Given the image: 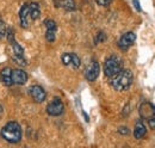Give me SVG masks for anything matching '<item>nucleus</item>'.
I'll return each mask as SVG.
<instances>
[{"label":"nucleus","mask_w":155,"mask_h":148,"mask_svg":"<svg viewBox=\"0 0 155 148\" xmlns=\"http://www.w3.org/2000/svg\"><path fill=\"white\" fill-rule=\"evenodd\" d=\"M99 73H100V66H99L98 61L92 60L85 68V78L88 81H94L99 76Z\"/></svg>","instance_id":"39448f33"},{"label":"nucleus","mask_w":155,"mask_h":148,"mask_svg":"<svg viewBox=\"0 0 155 148\" xmlns=\"http://www.w3.org/2000/svg\"><path fill=\"white\" fill-rule=\"evenodd\" d=\"M64 111V105L60 98H54L48 105H47V112L50 116H60Z\"/></svg>","instance_id":"423d86ee"},{"label":"nucleus","mask_w":155,"mask_h":148,"mask_svg":"<svg viewBox=\"0 0 155 148\" xmlns=\"http://www.w3.org/2000/svg\"><path fill=\"white\" fill-rule=\"evenodd\" d=\"M134 76L131 71L129 69H122L119 73L115 75L114 78H111V86L116 90V91H127L131 84H133Z\"/></svg>","instance_id":"f03ea898"},{"label":"nucleus","mask_w":155,"mask_h":148,"mask_svg":"<svg viewBox=\"0 0 155 148\" xmlns=\"http://www.w3.org/2000/svg\"><path fill=\"white\" fill-rule=\"evenodd\" d=\"M71 55H72V62H71V65L73 66V68H79V67H80V63H81L80 57H79L75 53H72Z\"/></svg>","instance_id":"dca6fc26"},{"label":"nucleus","mask_w":155,"mask_h":148,"mask_svg":"<svg viewBox=\"0 0 155 148\" xmlns=\"http://www.w3.org/2000/svg\"><path fill=\"white\" fill-rule=\"evenodd\" d=\"M105 39H106V35L103 31H100L97 34V36L94 38V42H96V44H98V43H103Z\"/></svg>","instance_id":"412c9836"},{"label":"nucleus","mask_w":155,"mask_h":148,"mask_svg":"<svg viewBox=\"0 0 155 148\" xmlns=\"http://www.w3.org/2000/svg\"><path fill=\"white\" fill-rule=\"evenodd\" d=\"M140 115L143 119H147L149 121L150 118H154L155 117V106L153 104L148 103V102H144L141 106H140Z\"/></svg>","instance_id":"9d476101"},{"label":"nucleus","mask_w":155,"mask_h":148,"mask_svg":"<svg viewBox=\"0 0 155 148\" xmlns=\"http://www.w3.org/2000/svg\"><path fill=\"white\" fill-rule=\"evenodd\" d=\"M28 74L23 69H12V84L24 85L28 81Z\"/></svg>","instance_id":"9b49d317"},{"label":"nucleus","mask_w":155,"mask_h":148,"mask_svg":"<svg viewBox=\"0 0 155 148\" xmlns=\"http://www.w3.org/2000/svg\"><path fill=\"white\" fill-rule=\"evenodd\" d=\"M6 38H7V41H8V43H10V44H12V43L16 41V39H15V31H13V29H12V28H8V29H7Z\"/></svg>","instance_id":"aec40b11"},{"label":"nucleus","mask_w":155,"mask_h":148,"mask_svg":"<svg viewBox=\"0 0 155 148\" xmlns=\"http://www.w3.org/2000/svg\"><path fill=\"white\" fill-rule=\"evenodd\" d=\"M12 49H13V60L20 65V66H26L28 62H26V59L24 57V49L23 47L20 45L17 41H15L12 44Z\"/></svg>","instance_id":"6e6552de"},{"label":"nucleus","mask_w":155,"mask_h":148,"mask_svg":"<svg viewBox=\"0 0 155 148\" xmlns=\"http://www.w3.org/2000/svg\"><path fill=\"white\" fill-rule=\"evenodd\" d=\"M118 133L122 134V135H128V134L130 133V130L128 129L127 127H119V128H118Z\"/></svg>","instance_id":"5701e85b"},{"label":"nucleus","mask_w":155,"mask_h":148,"mask_svg":"<svg viewBox=\"0 0 155 148\" xmlns=\"http://www.w3.org/2000/svg\"><path fill=\"white\" fill-rule=\"evenodd\" d=\"M148 124H149V127H150L152 129H155V117L154 118H150V119L148 121Z\"/></svg>","instance_id":"393cba45"},{"label":"nucleus","mask_w":155,"mask_h":148,"mask_svg":"<svg viewBox=\"0 0 155 148\" xmlns=\"http://www.w3.org/2000/svg\"><path fill=\"white\" fill-rule=\"evenodd\" d=\"M44 26H45L47 30H51V31L58 30V25H56L55 20H53V19H45L44 20Z\"/></svg>","instance_id":"2eb2a0df"},{"label":"nucleus","mask_w":155,"mask_h":148,"mask_svg":"<svg viewBox=\"0 0 155 148\" xmlns=\"http://www.w3.org/2000/svg\"><path fill=\"white\" fill-rule=\"evenodd\" d=\"M147 134V128H146V124L143 123L142 119H138L135 123V128H134V136L135 139L140 140V139H143Z\"/></svg>","instance_id":"ddd939ff"},{"label":"nucleus","mask_w":155,"mask_h":148,"mask_svg":"<svg viewBox=\"0 0 155 148\" xmlns=\"http://www.w3.org/2000/svg\"><path fill=\"white\" fill-rule=\"evenodd\" d=\"M136 41V35L133 31H129V32H125L123 36L119 38L118 41V47L119 49L122 50H128Z\"/></svg>","instance_id":"0eeeda50"},{"label":"nucleus","mask_w":155,"mask_h":148,"mask_svg":"<svg viewBox=\"0 0 155 148\" xmlns=\"http://www.w3.org/2000/svg\"><path fill=\"white\" fill-rule=\"evenodd\" d=\"M112 0H97V4L99 6H109Z\"/></svg>","instance_id":"4be33fe9"},{"label":"nucleus","mask_w":155,"mask_h":148,"mask_svg":"<svg viewBox=\"0 0 155 148\" xmlns=\"http://www.w3.org/2000/svg\"><path fill=\"white\" fill-rule=\"evenodd\" d=\"M122 69H123L122 60L117 55L109 56L104 62V74L110 79L117 75Z\"/></svg>","instance_id":"20e7f679"},{"label":"nucleus","mask_w":155,"mask_h":148,"mask_svg":"<svg viewBox=\"0 0 155 148\" xmlns=\"http://www.w3.org/2000/svg\"><path fill=\"white\" fill-rule=\"evenodd\" d=\"M0 134L5 141H7L10 143H18L21 140L23 131L17 122H8L6 126L2 127Z\"/></svg>","instance_id":"7ed1b4c3"},{"label":"nucleus","mask_w":155,"mask_h":148,"mask_svg":"<svg viewBox=\"0 0 155 148\" xmlns=\"http://www.w3.org/2000/svg\"><path fill=\"white\" fill-rule=\"evenodd\" d=\"M133 4H134L135 8L138 11V12H141V11H142V8H141V6H140V1H138V0H133Z\"/></svg>","instance_id":"b1692460"},{"label":"nucleus","mask_w":155,"mask_h":148,"mask_svg":"<svg viewBox=\"0 0 155 148\" xmlns=\"http://www.w3.org/2000/svg\"><path fill=\"white\" fill-rule=\"evenodd\" d=\"M55 4V7H61L66 11H75L77 4L74 0H53Z\"/></svg>","instance_id":"f8f14e48"},{"label":"nucleus","mask_w":155,"mask_h":148,"mask_svg":"<svg viewBox=\"0 0 155 148\" xmlns=\"http://www.w3.org/2000/svg\"><path fill=\"white\" fill-rule=\"evenodd\" d=\"M1 112H2V106L0 105V113H1Z\"/></svg>","instance_id":"a878e982"},{"label":"nucleus","mask_w":155,"mask_h":148,"mask_svg":"<svg viewBox=\"0 0 155 148\" xmlns=\"http://www.w3.org/2000/svg\"><path fill=\"white\" fill-rule=\"evenodd\" d=\"M61 61H62V63L64 66H69L71 62H72V55H71V53H64L63 55L61 56Z\"/></svg>","instance_id":"f3484780"},{"label":"nucleus","mask_w":155,"mask_h":148,"mask_svg":"<svg viewBox=\"0 0 155 148\" xmlns=\"http://www.w3.org/2000/svg\"><path fill=\"white\" fill-rule=\"evenodd\" d=\"M41 10L38 2H26L21 6L19 11V20L21 28L28 29L32 22L39 18Z\"/></svg>","instance_id":"f257e3e1"},{"label":"nucleus","mask_w":155,"mask_h":148,"mask_svg":"<svg viewBox=\"0 0 155 148\" xmlns=\"http://www.w3.org/2000/svg\"><path fill=\"white\" fill-rule=\"evenodd\" d=\"M29 93L31 96V98L36 102V103H42L47 98V93L44 91V89L39 85H32L30 89H29Z\"/></svg>","instance_id":"1a4fd4ad"},{"label":"nucleus","mask_w":155,"mask_h":148,"mask_svg":"<svg viewBox=\"0 0 155 148\" xmlns=\"http://www.w3.org/2000/svg\"><path fill=\"white\" fill-rule=\"evenodd\" d=\"M56 38V31H51V30H47L45 31V39L50 43H53Z\"/></svg>","instance_id":"a211bd4d"},{"label":"nucleus","mask_w":155,"mask_h":148,"mask_svg":"<svg viewBox=\"0 0 155 148\" xmlns=\"http://www.w3.org/2000/svg\"><path fill=\"white\" fill-rule=\"evenodd\" d=\"M6 32H7V28H6V23L0 19V39L6 37Z\"/></svg>","instance_id":"6ab92c4d"},{"label":"nucleus","mask_w":155,"mask_h":148,"mask_svg":"<svg viewBox=\"0 0 155 148\" xmlns=\"http://www.w3.org/2000/svg\"><path fill=\"white\" fill-rule=\"evenodd\" d=\"M0 78H1V81L4 82V85H6V86L13 85L12 84V69L10 67H5L1 69Z\"/></svg>","instance_id":"4468645a"}]
</instances>
